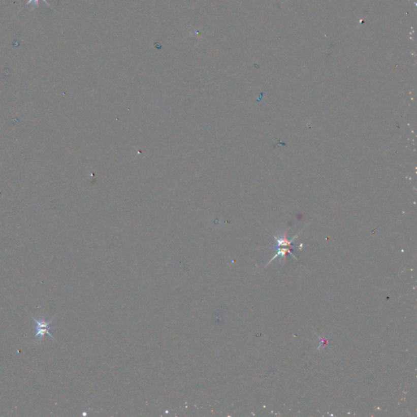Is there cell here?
Wrapping results in <instances>:
<instances>
[{"label":"cell","instance_id":"cell-2","mask_svg":"<svg viewBox=\"0 0 417 417\" xmlns=\"http://www.w3.org/2000/svg\"><path fill=\"white\" fill-rule=\"evenodd\" d=\"M39 1H40V0H29V1H28V2H27L26 4H25V6H26V5H30V4H32V5H33L34 6H35V9H36V8H38V6H39ZM43 2L45 3L46 5H48V6L50 7V5L49 4H48V1H47V0H43Z\"/></svg>","mask_w":417,"mask_h":417},{"label":"cell","instance_id":"cell-1","mask_svg":"<svg viewBox=\"0 0 417 417\" xmlns=\"http://www.w3.org/2000/svg\"><path fill=\"white\" fill-rule=\"evenodd\" d=\"M31 318L36 323V334H35V338L38 340V343H40L43 339V336L48 334L50 337H52L54 340L53 336L50 333V330L52 329L51 327V324L54 321V318H56V315L52 317V319L50 321H46L43 318H39V319L35 318V317L32 316L30 314Z\"/></svg>","mask_w":417,"mask_h":417}]
</instances>
